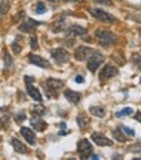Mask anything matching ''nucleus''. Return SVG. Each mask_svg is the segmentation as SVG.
I'll return each instance as SVG.
<instances>
[{
  "label": "nucleus",
  "mask_w": 141,
  "mask_h": 160,
  "mask_svg": "<svg viewBox=\"0 0 141 160\" xmlns=\"http://www.w3.org/2000/svg\"><path fill=\"white\" fill-rule=\"evenodd\" d=\"M105 62V57L101 53L93 52L91 56L88 57V61H87V68L91 72H96L98 68V66H101Z\"/></svg>",
  "instance_id": "7ed1b4c3"
},
{
  "label": "nucleus",
  "mask_w": 141,
  "mask_h": 160,
  "mask_svg": "<svg viewBox=\"0 0 141 160\" xmlns=\"http://www.w3.org/2000/svg\"><path fill=\"white\" fill-rule=\"evenodd\" d=\"M66 34L69 36H83L87 34V30L79 25H71L66 30Z\"/></svg>",
  "instance_id": "9b49d317"
},
{
  "label": "nucleus",
  "mask_w": 141,
  "mask_h": 160,
  "mask_svg": "<svg viewBox=\"0 0 141 160\" xmlns=\"http://www.w3.org/2000/svg\"><path fill=\"white\" fill-rule=\"evenodd\" d=\"M46 112L44 106H34L32 107V115H43Z\"/></svg>",
  "instance_id": "393cba45"
},
{
  "label": "nucleus",
  "mask_w": 141,
  "mask_h": 160,
  "mask_svg": "<svg viewBox=\"0 0 141 160\" xmlns=\"http://www.w3.org/2000/svg\"><path fill=\"white\" fill-rule=\"evenodd\" d=\"M51 54H52L53 59H55L57 63H65L70 59V54H69L67 50H65L64 48H56V49H53L52 52H51Z\"/></svg>",
  "instance_id": "0eeeda50"
},
{
  "label": "nucleus",
  "mask_w": 141,
  "mask_h": 160,
  "mask_svg": "<svg viewBox=\"0 0 141 160\" xmlns=\"http://www.w3.org/2000/svg\"><path fill=\"white\" fill-rule=\"evenodd\" d=\"M30 43H31V48L32 49H38V40L35 36H31V40H30Z\"/></svg>",
  "instance_id": "c756f323"
},
{
  "label": "nucleus",
  "mask_w": 141,
  "mask_h": 160,
  "mask_svg": "<svg viewBox=\"0 0 141 160\" xmlns=\"http://www.w3.org/2000/svg\"><path fill=\"white\" fill-rule=\"evenodd\" d=\"M21 120H25V114H18V115H17V119H16V122L17 123H20Z\"/></svg>",
  "instance_id": "2f4dec72"
},
{
  "label": "nucleus",
  "mask_w": 141,
  "mask_h": 160,
  "mask_svg": "<svg viewBox=\"0 0 141 160\" xmlns=\"http://www.w3.org/2000/svg\"><path fill=\"white\" fill-rule=\"evenodd\" d=\"M91 14L95 18H97V20H100L101 22H105V23H113L114 21H115V18H114L112 14H109L107 12L102 10V9H91Z\"/></svg>",
  "instance_id": "39448f33"
},
{
  "label": "nucleus",
  "mask_w": 141,
  "mask_h": 160,
  "mask_svg": "<svg viewBox=\"0 0 141 160\" xmlns=\"http://www.w3.org/2000/svg\"><path fill=\"white\" fill-rule=\"evenodd\" d=\"M64 94H65L66 99H67V101H70L71 103H74V105L79 103L80 98H82V94H80V93L74 92V90H70V89L65 90V92H64Z\"/></svg>",
  "instance_id": "dca6fc26"
},
{
  "label": "nucleus",
  "mask_w": 141,
  "mask_h": 160,
  "mask_svg": "<svg viewBox=\"0 0 141 160\" xmlns=\"http://www.w3.org/2000/svg\"><path fill=\"white\" fill-rule=\"evenodd\" d=\"M89 111H91L92 115H95L97 117H104L106 115V108L104 106H92L89 108Z\"/></svg>",
  "instance_id": "aec40b11"
},
{
  "label": "nucleus",
  "mask_w": 141,
  "mask_h": 160,
  "mask_svg": "<svg viewBox=\"0 0 141 160\" xmlns=\"http://www.w3.org/2000/svg\"><path fill=\"white\" fill-rule=\"evenodd\" d=\"M91 138L97 146H112L113 145V141L109 140L106 136L100 133V132H95V133H92Z\"/></svg>",
  "instance_id": "6e6552de"
},
{
  "label": "nucleus",
  "mask_w": 141,
  "mask_h": 160,
  "mask_svg": "<svg viewBox=\"0 0 141 160\" xmlns=\"http://www.w3.org/2000/svg\"><path fill=\"white\" fill-rule=\"evenodd\" d=\"M11 143H12V146H13V149L16 150L17 152H20V154H27V147L25 146L21 141H18L17 138H12L11 140Z\"/></svg>",
  "instance_id": "a211bd4d"
},
{
  "label": "nucleus",
  "mask_w": 141,
  "mask_h": 160,
  "mask_svg": "<svg viewBox=\"0 0 141 160\" xmlns=\"http://www.w3.org/2000/svg\"><path fill=\"white\" fill-rule=\"evenodd\" d=\"M64 1H80V0H64Z\"/></svg>",
  "instance_id": "c9c22d12"
},
{
  "label": "nucleus",
  "mask_w": 141,
  "mask_h": 160,
  "mask_svg": "<svg viewBox=\"0 0 141 160\" xmlns=\"http://www.w3.org/2000/svg\"><path fill=\"white\" fill-rule=\"evenodd\" d=\"M118 72H119L118 67H115L113 65H105L102 67V70L100 71V74H98V76H100L101 80H107V79H112V78L116 76Z\"/></svg>",
  "instance_id": "423d86ee"
},
{
  "label": "nucleus",
  "mask_w": 141,
  "mask_h": 160,
  "mask_svg": "<svg viewBox=\"0 0 141 160\" xmlns=\"http://www.w3.org/2000/svg\"><path fill=\"white\" fill-rule=\"evenodd\" d=\"M8 9H9V4H8V1H5V0H0V16L7 13Z\"/></svg>",
  "instance_id": "4be33fe9"
},
{
  "label": "nucleus",
  "mask_w": 141,
  "mask_h": 160,
  "mask_svg": "<svg viewBox=\"0 0 141 160\" xmlns=\"http://www.w3.org/2000/svg\"><path fill=\"white\" fill-rule=\"evenodd\" d=\"M76 122H78V125H79L82 129H84L86 126L89 124V119H88V117H87L86 114H83V112L78 115V117H76Z\"/></svg>",
  "instance_id": "412c9836"
},
{
  "label": "nucleus",
  "mask_w": 141,
  "mask_h": 160,
  "mask_svg": "<svg viewBox=\"0 0 141 160\" xmlns=\"http://www.w3.org/2000/svg\"><path fill=\"white\" fill-rule=\"evenodd\" d=\"M64 87V81L62 80H57V79H48L46 81V93L49 97H57L58 96V90L62 89Z\"/></svg>",
  "instance_id": "f03ea898"
},
{
  "label": "nucleus",
  "mask_w": 141,
  "mask_h": 160,
  "mask_svg": "<svg viewBox=\"0 0 141 160\" xmlns=\"http://www.w3.org/2000/svg\"><path fill=\"white\" fill-rule=\"evenodd\" d=\"M132 112H133V110H132L131 107H124L122 111L116 112V114H115V116H116V117H121V116H123V115H131Z\"/></svg>",
  "instance_id": "b1692460"
},
{
  "label": "nucleus",
  "mask_w": 141,
  "mask_h": 160,
  "mask_svg": "<svg viewBox=\"0 0 141 160\" xmlns=\"http://www.w3.org/2000/svg\"><path fill=\"white\" fill-rule=\"evenodd\" d=\"M11 114L5 108H0V129H7L9 126Z\"/></svg>",
  "instance_id": "4468645a"
},
{
  "label": "nucleus",
  "mask_w": 141,
  "mask_h": 160,
  "mask_svg": "<svg viewBox=\"0 0 141 160\" xmlns=\"http://www.w3.org/2000/svg\"><path fill=\"white\" fill-rule=\"evenodd\" d=\"M140 81H141V80H140Z\"/></svg>",
  "instance_id": "58836bf2"
},
{
  "label": "nucleus",
  "mask_w": 141,
  "mask_h": 160,
  "mask_svg": "<svg viewBox=\"0 0 141 160\" xmlns=\"http://www.w3.org/2000/svg\"><path fill=\"white\" fill-rule=\"evenodd\" d=\"M34 78H32V76H25V81H26V83H34Z\"/></svg>",
  "instance_id": "72a5a7b5"
},
{
  "label": "nucleus",
  "mask_w": 141,
  "mask_h": 160,
  "mask_svg": "<svg viewBox=\"0 0 141 160\" xmlns=\"http://www.w3.org/2000/svg\"><path fill=\"white\" fill-rule=\"evenodd\" d=\"M139 32H140V35H141V29H140V30H139Z\"/></svg>",
  "instance_id": "e433bc0d"
},
{
  "label": "nucleus",
  "mask_w": 141,
  "mask_h": 160,
  "mask_svg": "<svg viewBox=\"0 0 141 160\" xmlns=\"http://www.w3.org/2000/svg\"><path fill=\"white\" fill-rule=\"evenodd\" d=\"M93 1L97 3V4L106 5V7H110V5H113V1H112V0H93Z\"/></svg>",
  "instance_id": "cd10ccee"
},
{
  "label": "nucleus",
  "mask_w": 141,
  "mask_h": 160,
  "mask_svg": "<svg viewBox=\"0 0 141 160\" xmlns=\"http://www.w3.org/2000/svg\"><path fill=\"white\" fill-rule=\"evenodd\" d=\"M38 25H39V22H36V21L27 20V22H23V23H21L20 25V30L21 31H23V32H31Z\"/></svg>",
  "instance_id": "f3484780"
},
{
  "label": "nucleus",
  "mask_w": 141,
  "mask_h": 160,
  "mask_svg": "<svg viewBox=\"0 0 141 160\" xmlns=\"http://www.w3.org/2000/svg\"><path fill=\"white\" fill-rule=\"evenodd\" d=\"M75 81H76V83H83V81H84V79H83V78L79 75V76L75 78Z\"/></svg>",
  "instance_id": "f704fd0d"
},
{
  "label": "nucleus",
  "mask_w": 141,
  "mask_h": 160,
  "mask_svg": "<svg viewBox=\"0 0 141 160\" xmlns=\"http://www.w3.org/2000/svg\"><path fill=\"white\" fill-rule=\"evenodd\" d=\"M4 61H5V66H7V67H11V66H12V58H11L9 53H8V52H7V50H5Z\"/></svg>",
  "instance_id": "bb28decb"
},
{
  "label": "nucleus",
  "mask_w": 141,
  "mask_h": 160,
  "mask_svg": "<svg viewBox=\"0 0 141 160\" xmlns=\"http://www.w3.org/2000/svg\"><path fill=\"white\" fill-rule=\"evenodd\" d=\"M20 132H21V134H22V137L25 138L30 145H35V143H36V140H35V133L30 128H27V126H22Z\"/></svg>",
  "instance_id": "ddd939ff"
},
{
  "label": "nucleus",
  "mask_w": 141,
  "mask_h": 160,
  "mask_svg": "<svg viewBox=\"0 0 141 160\" xmlns=\"http://www.w3.org/2000/svg\"><path fill=\"white\" fill-rule=\"evenodd\" d=\"M122 131L124 132L126 134L131 136V137H133V136H135V131H133V129H131V128H128V126H122Z\"/></svg>",
  "instance_id": "c85d7f7f"
},
{
  "label": "nucleus",
  "mask_w": 141,
  "mask_h": 160,
  "mask_svg": "<svg viewBox=\"0 0 141 160\" xmlns=\"http://www.w3.org/2000/svg\"><path fill=\"white\" fill-rule=\"evenodd\" d=\"M46 10H47L46 5H44L43 3H38V5H36V13L38 14H41V13H44Z\"/></svg>",
  "instance_id": "a878e982"
},
{
  "label": "nucleus",
  "mask_w": 141,
  "mask_h": 160,
  "mask_svg": "<svg viewBox=\"0 0 141 160\" xmlns=\"http://www.w3.org/2000/svg\"><path fill=\"white\" fill-rule=\"evenodd\" d=\"M92 53H93V50H92L91 48L82 45V47H79L75 52H74V57H75V59H78V61H84Z\"/></svg>",
  "instance_id": "1a4fd4ad"
},
{
  "label": "nucleus",
  "mask_w": 141,
  "mask_h": 160,
  "mask_svg": "<svg viewBox=\"0 0 141 160\" xmlns=\"http://www.w3.org/2000/svg\"><path fill=\"white\" fill-rule=\"evenodd\" d=\"M135 120H137V122L141 123V111H137V112L135 114Z\"/></svg>",
  "instance_id": "473e14b6"
},
{
  "label": "nucleus",
  "mask_w": 141,
  "mask_h": 160,
  "mask_svg": "<svg viewBox=\"0 0 141 160\" xmlns=\"http://www.w3.org/2000/svg\"><path fill=\"white\" fill-rule=\"evenodd\" d=\"M93 152V147L88 140H80L78 142V154L82 159H87L92 155Z\"/></svg>",
  "instance_id": "20e7f679"
},
{
  "label": "nucleus",
  "mask_w": 141,
  "mask_h": 160,
  "mask_svg": "<svg viewBox=\"0 0 141 160\" xmlns=\"http://www.w3.org/2000/svg\"><path fill=\"white\" fill-rule=\"evenodd\" d=\"M12 49H13V52H14V53H20L21 50H22V48H21L20 45L16 43V41H14V43L12 44Z\"/></svg>",
  "instance_id": "7c9ffc66"
},
{
  "label": "nucleus",
  "mask_w": 141,
  "mask_h": 160,
  "mask_svg": "<svg viewBox=\"0 0 141 160\" xmlns=\"http://www.w3.org/2000/svg\"><path fill=\"white\" fill-rule=\"evenodd\" d=\"M31 125L35 128L38 132H43L47 128V123L40 117V115H34L31 117Z\"/></svg>",
  "instance_id": "f8f14e48"
},
{
  "label": "nucleus",
  "mask_w": 141,
  "mask_h": 160,
  "mask_svg": "<svg viewBox=\"0 0 141 160\" xmlns=\"http://www.w3.org/2000/svg\"><path fill=\"white\" fill-rule=\"evenodd\" d=\"M51 1H55V0H51Z\"/></svg>",
  "instance_id": "4c0bfd02"
},
{
  "label": "nucleus",
  "mask_w": 141,
  "mask_h": 160,
  "mask_svg": "<svg viewBox=\"0 0 141 160\" xmlns=\"http://www.w3.org/2000/svg\"><path fill=\"white\" fill-rule=\"evenodd\" d=\"M113 137L115 138L116 141H118V142H122V143H124V142H127L128 140H130V138L127 137V136H126L124 133H123V131H122V128H115L113 131Z\"/></svg>",
  "instance_id": "6ab92c4d"
},
{
  "label": "nucleus",
  "mask_w": 141,
  "mask_h": 160,
  "mask_svg": "<svg viewBox=\"0 0 141 160\" xmlns=\"http://www.w3.org/2000/svg\"><path fill=\"white\" fill-rule=\"evenodd\" d=\"M26 89H27V93H29V96L31 97L32 99H35V101H38V102H41V94H40V92L35 88L34 85H32L31 83H26Z\"/></svg>",
  "instance_id": "2eb2a0df"
},
{
  "label": "nucleus",
  "mask_w": 141,
  "mask_h": 160,
  "mask_svg": "<svg viewBox=\"0 0 141 160\" xmlns=\"http://www.w3.org/2000/svg\"><path fill=\"white\" fill-rule=\"evenodd\" d=\"M95 36L96 39L98 40V43L104 47H107L110 44H114L116 41V36L113 34V32L107 31V30H104V29H98L95 31Z\"/></svg>",
  "instance_id": "f257e3e1"
},
{
  "label": "nucleus",
  "mask_w": 141,
  "mask_h": 160,
  "mask_svg": "<svg viewBox=\"0 0 141 160\" xmlns=\"http://www.w3.org/2000/svg\"><path fill=\"white\" fill-rule=\"evenodd\" d=\"M132 62L139 70H141V54H133L132 56Z\"/></svg>",
  "instance_id": "5701e85b"
},
{
  "label": "nucleus",
  "mask_w": 141,
  "mask_h": 160,
  "mask_svg": "<svg viewBox=\"0 0 141 160\" xmlns=\"http://www.w3.org/2000/svg\"><path fill=\"white\" fill-rule=\"evenodd\" d=\"M29 61L31 62L32 65L39 66V67H43V68H49V67H51L49 62H48L46 58H43V57L38 56V54L30 53V54H29Z\"/></svg>",
  "instance_id": "9d476101"
}]
</instances>
